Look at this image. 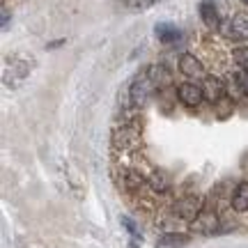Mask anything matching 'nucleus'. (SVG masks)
I'll use <instances>...</instances> for the list:
<instances>
[{
  "label": "nucleus",
  "instance_id": "1",
  "mask_svg": "<svg viewBox=\"0 0 248 248\" xmlns=\"http://www.w3.org/2000/svg\"><path fill=\"white\" fill-rule=\"evenodd\" d=\"M154 88H156V83H154V78H152V71H142V74H138L136 76V80L131 83V88H129V97H131V104L133 106H145L147 104V99H150V94L154 92Z\"/></svg>",
  "mask_w": 248,
  "mask_h": 248
},
{
  "label": "nucleus",
  "instance_id": "2",
  "mask_svg": "<svg viewBox=\"0 0 248 248\" xmlns=\"http://www.w3.org/2000/svg\"><path fill=\"white\" fill-rule=\"evenodd\" d=\"M202 212V198L200 195H186L175 204V214L184 221H195Z\"/></svg>",
  "mask_w": 248,
  "mask_h": 248
},
{
  "label": "nucleus",
  "instance_id": "3",
  "mask_svg": "<svg viewBox=\"0 0 248 248\" xmlns=\"http://www.w3.org/2000/svg\"><path fill=\"white\" fill-rule=\"evenodd\" d=\"M177 97L184 106L195 108V106H200V101L204 99V92H202V88H198L193 83H182V85H177Z\"/></svg>",
  "mask_w": 248,
  "mask_h": 248
},
{
  "label": "nucleus",
  "instance_id": "4",
  "mask_svg": "<svg viewBox=\"0 0 248 248\" xmlns=\"http://www.w3.org/2000/svg\"><path fill=\"white\" fill-rule=\"evenodd\" d=\"M218 228V216L214 212H200V216L191 223V230L198 234H214Z\"/></svg>",
  "mask_w": 248,
  "mask_h": 248
},
{
  "label": "nucleus",
  "instance_id": "5",
  "mask_svg": "<svg viewBox=\"0 0 248 248\" xmlns=\"http://www.w3.org/2000/svg\"><path fill=\"white\" fill-rule=\"evenodd\" d=\"M202 92H204V99H207V101L216 104V101H221L223 94H225V85H223L221 78H216V76H207L204 83H202Z\"/></svg>",
  "mask_w": 248,
  "mask_h": 248
},
{
  "label": "nucleus",
  "instance_id": "6",
  "mask_svg": "<svg viewBox=\"0 0 248 248\" xmlns=\"http://www.w3.org/2000/svg\"><path fill=\"white\" fill-rule=\"evenodd\" d=\"M200 16H202L204 26L209 28V30H216V28L221 26V16H218V9L214 5V0H202L200 2Z\"/></svg>",
  "mask_w": 248,
  "mask_h": 248
},
{
  "label": "nucleus",
  "instance_id": "7",
  "mask_svg": "<svg viewBox=\"0 0 248 248\" xmlns=\"http://www.w3.org/2000/svg\"><path fill=\"white\" fill-rule=\"evenodd\" d=\"M179 69L184 71L186 76H200L204 71L202 67V62L198 60L193 53H184L182 58H179Z\"/></svg>",
  "mask_w": 248,
  "mask_h": 248
},
{
  "label": "nucleus",
  "instance_id": "8",
  "mask_svg": "<svg viewBox=\"0 0 248 248\" xmlns=\"http://www.w3.org/2000/svg\"><path fill=\"white\" fill-rule=\"evenodd\" d=\"M188 244V234H182V232H168L159 237L156 241V248H184Z\"/></svg>",
  "mask_w": 248,
  "mask_h": 248
},
{
  "label": "nucleus",
  "instance_id": "9",
  "mask_svg": "<svg viewBox=\"0 0 248 248\" xmlns=\"http://www.w3.org/2000/svg\"><path fill=\"white\" fill-rule=\"evenodd\" d=\"M156 37H159V42H163V44H172V42H177L179 39V28L175 26V23H156Z\"/></svg>",
  "mask_w": 248,
  "mask_h": 248
},
{
  "label": "nucleus",
  "instance_id": "10",
  "mask_svg": "<svg viewBox=\"0 0 248 248\" xmlns=\"http://www.w3.org/2000/svg\"><path fill=\"white\" fill-rule=\"evenodd\" d=\"M232 209L234 212H246L248 209V182H241L234 193H232Z\"/></svg>",
  "mask_w": 248,
  "mask_h": 248
},
{
  "label": "nucleus",
  "instance_id": "11",
  "mask_svg": "<svg viewBox=\"0 0 248 248\" xmlns=\"http://www.w3.org/2000/svg\"><path fill=\"white\" fill-rule=\"evenodd\" d=\"M230 37H241V39H248V14H237L230 23Z\"/></svg>",
  "mask_w": 248,
  "mask_h": 248
},
{
  "label": "nucleus",
  "instance_id": "12",
  "mask_svg": "<svg viewBox=\"0 0 248 248\" xmlns=\"http://www.w3.org/2000/svg\"><path fill=\"white\" fill-rule=\"evenodd\" d=\"M156 2H161V0H122V7L131 9V12H142V9H150Z\"/></svg>",
  "mask_w": 248,
  "mask_h": 248
},
{
  "label": "nucleus",
  "instance_id": "13",
  "mask_svg": "<svg viewBox=\"0 0 248 248\" xmlns=\"http://www.w3.org/2000/svg\"><path fill=\"white\" fill-rule=\"evenodd\" d=\"M234 62H237L244 71H248V48L246 46H241V48L234 51Z\"/></svg>",
  "mask_w": 248,
  "mask_h": 248
},
{
  "label": "nucleus",
  "instance_id": "14",
  "mask_svg": "<svg viewBox=\"0 0 248 248\" xmlns=\"http://www.w3.org/2000/svg\"><path fill=\"white\" fill-rule=\"evenodd\" d=\"M150 184L154 186L156 191H168V179L163 177L161 172H154V175H152V177H150Z\"/></svg>",
  "mask_w": 248,
  "mask_h": 248
},
{
  "label": "nucleus",
  "instance_id": "15",
  "mask_svg": "<svg viewBox=\"0 0 248 248\" xmlns=\"http://www.w3.org/2000/svg\"><path fill=\"white\" fill-rule=\"evenodd\" d=\"M234 83L239 85V90L248 97V71H244V69L237 71V74H234Z\"/></svg>",
  "mask_w": 248,
  "mask_h": 248
},
{
  "label": "nucleus",
  "instance_id": "16",
  "mask_svg": "<svg viewBox=\"0 0 248 248\" xmlns=\"http://www.w3.org/2000/svg\"><path fill=\"white\" fill-rule=\"evenodd\" d=\"M122 225H124V228H126L129 232H131V237H136V239L140 237V232H138V228L133 225V221L129 218V216H122Z\"/></svg>",
  "mask_w": 248,
  "mask_h": 248
},
{
  "label": "nucleus",
  "instance_id": "17",
  "mask_svg": "<svg viewBox=\"0 0 248 248\" xmlns=\"http://www.w3.org/2000/svg\"><path fill=\"white\" fill-rule=\"evenodd\" d=\"M241 2H244V5H248V0H241Z\"/></svg>",
  "mask_w": 248,
  "mask_h": 248
}]
</instances>
